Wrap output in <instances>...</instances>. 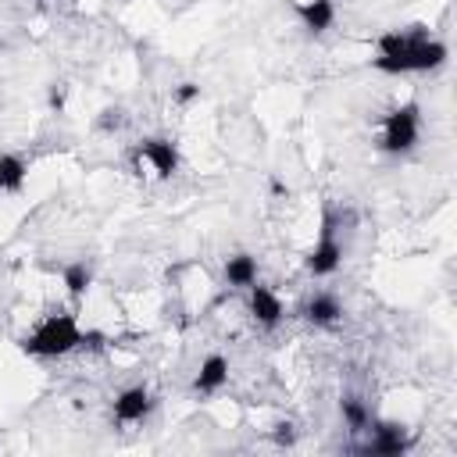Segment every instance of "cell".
Wrapping results in <instances>:
<instances>
[{
  "label": "cell",
  "mask_w": 457,
  "mask_h": 457,
  "mask_svg": "<svg viewBox=\"0 0 457 457\" xmlns=\"http://www.w3.org/2000/svg\"><path fill=\"white\" fill-rule=\"evenodd\" d=\"M46 104H50V111H64V104H68V82H50V89H46Z\"/></svg>",
  "instance_id": "cell-19"
},
{
  "label": "cell",
  "mask_w": 457,
  "mask_h": 457,
  "mask_svg": "<svg viewBox=\"0 0 457 457\" xmlns=\"http://www.w3.org/2000/svg\"><path fill=\"white\" fill-rule=\"evenodd\" d=\"M271 443L275 446H296V439H300V432H296V421H289V418H278L275 425H271Z\"/></svg>",
  "instance_id": "cell-16"
},
{
  "label": "cell",
  "mask_w": 457,
  "mask_h": 457,
  "mask_svg": "<svg viewBox=\"0 0 457 457\" xmlns=\"http://www.w3.org/2000/svg\"><path fill=\"white\" fill-rule=\"evenodd\" d=\"M339 225H343V218L332 211V207H325L321 211V228H318V243L307 250V257H303V268H307V275H314V278H328V275H336L339 268H343V239H339Z\"/></svg>",
  "instance_id": "cell-3"
},
{
  "label": "cell",
  "mask_w": 457,
  "mask_h": 457,
  "mask_svg": "<svg viewBox=\"0 0 457 457\" xmlns=\"http://www.w3.org/2000/svg\"><path fill=\"white\" fill-rule=\"evenodd\" d=\"M450 57V46L436 36H428L425 25H411V39L400 54L393 57H371V68L378 75H428V71H439Z\"/></svg>",
  "instance_id": "cell-1"
},
{
  "label": "cell",
  "mask_w": 457,
  "mask_h": 457,
  "mask_svg": "<svg viewBox=\"0 0 457 457\" xmlns=\"http://www.w3.org/2000/svg\"><path fill=\"white\" fill-rule=\"evenodd\" d=\"M225 282L232 289H246L257 282V257L253 253H232L225 257Z\"/></svg>",
  "instance_id": "cell-14"
},
{
  "label": "cell",
  "mask_w": 457,
  "mask_h": 457,
  "mask_svg": "<svg viewBox=\"0 0 457 457\" xmlns=\"http://www.w3.org/2000/svg\"><path fill=\"white\" fill-rule=\"evenodd\" d=\"M246 311H250V318H253L261 328H278L282 318H286L282 296H278L271 286H264V282L246 286Z\"/></svg>",
  "instance_id": "cell-7"
},
{
  "label": "cell",
  "mask_w": 457,
  "mask_h": 457,
  "mask_svg": "<svg viewBox=\"0 0 457 457\" xmlns=\"http://www.w3.org/2000/svg\"><path fill=\"white\" fill-rule=\"evenodd\" d=\"M61 282H64L68 296H71L75 303H82V300H86V293H89V286H93V264H89L86 257L68 261V264L61 268Z\"/></svg>",
  "instance_id": "cell-13"
},
{
  "label": "cell",
  "mask_w": 457,
  "mask_h": 457,
  "mask_svg": "<svg viewBox=\"0 0 457 457\" xmlns=\"http://www.w3.org/2000/svg\"><path fill=\"white\" fill-rule=\"evenodd\" d=\"M296 314H300L307 325H314V328H336V325L346 318L339 296H336V293H325V289L303 296V303L296 307Z\"/></svg>",
  "instance_id": "cell-8"
},
{
  "label": "cell",
  "mask_w": 457,
  "mask_h": 457,
  "mask_svg": "<svg viewBox=\"0 0 457 457\" xmlns=\"http://www.w3.org/2000/svg\"><path fill=\"white\" fill-rule=\"evenodd\" d=\"M121 125H125V107H118V104H114V107H104L100 118H96V129H100V132H114V129H121Z\"/></svg>",
  "instance_id": "cell-17"
},
{
  "label": "cell",
  "mask_w": 457,
  "mask_h": 457,
  "mask_svg": "<svg viewBox=\"0 0 457 457\" xmlns=\"http://www.w3.org/2000/svg\"><path fill=\"white\" fill-rule=\"evenodd\" d=\"M29 182V161L14 150L0 154V196H18Z\"/></svg>",
  "instance_id": "cell-12"
},
{
  "label": "cell",
  "mask_w": 457,
  "mask_h": 457,
  "mask_svg": "<svg viewBox=\"0 0 457 457\" xmlns=\"http://www.w3.org/2000/svg\"><path fill=\"white\" fill-rule=\"evenodd\" d=\"M339 414H343V421H346L350 432H368V425L375 421V418H371V407H368L361 396H353V393H346V396L339 400Z\"/></svg>",
  "instance_id": "cell-15"
},
{
  "label": "cell",
  "mask_w": 457,
  "mask_h": 457,
  "mask_svg": "<svg viewBox=\"0 0 457 457\" xmlns=\"http://www.w3.org/2000/svg\"><path fill=\"white\" fill-rule=\"evenodd\" d=\"M132 154H136V168L146 164L157 179H171L179 171V164H182V154L168 136H146V139L136 143Z\"/></svg>",
  "instance_id": "cell-5"
},
{
  "label": "cell",
  "mask_w": 457,
  "mask_h": 457,
  "mask_svg": "<svg viewBox=\"0 0 457 457\" xmlns=\"http://www.w3.org/2000/svg\"><path fill=\"white\" fill-rule=\"evenodd\" d=\"M21 353L25 357H68L71 350L82 346V325L75 314H50L43 318L29 336H21Z\"/></svg>",
  "instance_id": "cell-2"
},
{
  "label": "cell",
  "mask_w": 457,
  "mask_h": 457,
  "mask_svg": "<svg viewBox=\"0 0 457 457\" xmlns=\"http://www.w3.org/2000/svg\"><path fill=\"white\" fill-rule=\"evenodd\" d=\"M293 14L300 18V25L311 36H321V32H328L336 25V0H296Z\"/></svg>",
  "instance_id": "cell-11"
},
{
  "label": "cell",
  "mask_w": 457,
  "mask_h": 457,
  "mask_svg": "<svg viewBox=\"0 0 457 457\" xmlns=\"http://www.w3.org/2000/svg\"><path fill=\"white\" fill-rule=\"evenodd\" d=\"M371 439L364 446H357V453H371V457H400L414 446L411 432L400 425V421H371L368 425Z\"/></svg>",
  "instance_id": "cell-6"
},
{
  "label": "cell",
  "mask_w": 457,
  "mask_h": 457,
  "mask_svg": "<svg viewBox=\"0 0 457 457\" xmlns=\"http://www.w3.org/2000/svg\"><path fill=\"white\" fill-rule=\"evenodd\" d=\"M421 136V107L414 100L393 107L386 118H382V132H378V150L389 154V157H400V154H411L414 143Z\"/></svg>",
  "instance_id": "cell-4"
},
{
  "label": "cell",
  "mask_w": 457,
  "mask_h": 457,
  "mask_svg": "<svg viewBox=\"0 0 457 457\" xmlns=\"http://www.w3.org/2000/svg\"><path fill=\"white\" fill-rule=\"evenodd\" d=\"M228 382V357L225 353H207L193 375V396H214Z\"/></svg>",
  "instance_id": "cell-10"
},
{
  "label": "cell",
  "mask_w": 457,
  "mask_h": 457,
  "mask_svg": "<svg viewBox=\"0 0 457 457\" xmlns=\"http://www.w3.org/2000/svg\"><path fill=\"white\" fill-rule=\"evenodd\" d=\"M154 393L143 386V382H136V386H125L118 396H114V421L118 425H139L143 418H150V411H154Z\"/></svg>",
  "instance_id": "cell-9"
},
{
  "label": "cell",
  "mask_w": 457,
  "mask_h": 457,
  "mask_svg": "<svg viewBox=\"0 0 457 457\" xmlns=\"http://www.w3.org/2000/svg\"><path fill=\"white\" fill-rule=\"evenodd\" d=\"M171 96H175V104H179V107H189V104H196V100H200V86H196V82H179Z\"/></svg>",
  "instance_id": "cell-18"
}]
</instances>
